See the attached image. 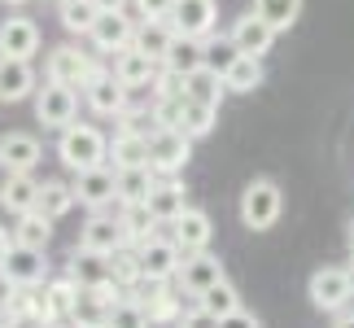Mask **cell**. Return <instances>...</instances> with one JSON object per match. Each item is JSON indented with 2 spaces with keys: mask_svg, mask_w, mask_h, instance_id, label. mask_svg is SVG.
<instances>
[{
  "mask_svg": "<svg viewBox=\"0 0 354 328\" xmlns=\"http://www.w3.org/2000/svg\"><path fill=\"white\" fill-rule=\"evenodd\" d=\"M57 158L66 162L71 171H88V167H101L110 162V140H105L101 127H88V122H71L57 140Z\"/></svg>",
  "mask_w": 354,
  "mask_h": 328,
  "instance_id": "cell-1",
  "label": "cell"
},
{
  "mask_svg": "<svg viewBox=\"0 0 354 328\" xmlns=\"http://www.w3.org/2000/svg\"><path fill=\"white\" fill-rule=\"evenodd\" d=\"M97 75H101V66L92 62L79 44H57V48H48V57H44V79L66 84V88H75V92H84Z\"/></svg>",
  "mask_w": 354,
  "mask_h": 328,
  "instance_id": "cell-2",
  "label": "cell"
},
{
  "mask_svg": "<svg viewBox=\"0 0 354 328\" xmlns=\"http://www.w3.org/2000/svg\"><path fill=\"white\" fill-rule=\"evenodd\" d=\"M280 210H284V197H280L276 180H250V184H245V193H241V224L250 232L276 228Z\"/></svg>",
  "mask_w": 354,
  "mask_h": 328,
  "instance_id": "cell-3",
  "label": "cell"
},
{
  "mask_svg": "<svg viewBox=\"0 0 354 328\" xmlns=\"http://www.w3.org/2000/svg\"><path fill=\"white\" fill-rule=\"evenodd\" d=\"M193 158V136L184 127H153L149 131V167L158 175H180Z\"/></svg>",
  "mask_w": 354,
  "mask_h": 328,
  "instance_id": "cell-4",
  "label": "cell"
},
{
  "mask_svg": "<svg viewBox=\"0 0 354 328\" xmlns=\"http://www.w3.org/2000/svg\"><path fill=\"white\" fill-rule=\"evenodd\" d=\"M122 284L110 280V284H101V289H84L79 293V302L71 307V328H110V316H114V302H122Z\"/></svg>",
  "mask_w": 354,
  "mask_h": 328,
  "instance_id": "cell-5",
  "label": "cell"
},
{
  "mask_svg": "<svg viewBox=\"0 0 354 328\" xmlns=\"http://www.w3.org/2000/svg\"><path fill=\"white\" fill-rule=\"evenodd\" d=\"M79 114V97H75V88H66V84H53V79H44V88H35V118L44 122V127H57L66 131Z\"/></svg>",
  "mask_w": 354,
  "mask_h": 328,
  "instance_id": "cell-6",
  "label": "cell"
},
{
  "mask_svg": "<svg viewBox=\"0 0 354 328\" xmlns=\"http://www.w3.org/2000/svg\"><path fill=\"white\" fill-rule=\"evenodd\" d=\"M75 197L79 206H92V210H105L110 201H118V167L114 162H101V167H88V171H75Z\"/></svg>",
  "mask_w": 354,
  "mask_h": 328,
  "instance_id": "cell-7",
  "label": "cell"
},
{
  "mask_svg": "<svg viewBox=\"0 0 354 328\" xmlns=\"http://www.w3.org/2000/svg\"><path fill=\"white\" fill-rule=\"evenodd\" d=\"M306 298H310L315 311H346V302L354 298L350 271L346 267H319L315 276L306 280Z\"/></svg>",
  "mask_w": 354,
  "mask_h": 328,
  "instance_id": "cell-8",
  "label": "cell"
},
{
  "mask_svg": "<svg viewBox=\"0 0 354 328\" xmlns=\"http://www.w3.org/2000/svg\"><path fill=\"white\" fill-rule=\"evenodd\" d=\"M79 245H88V250H101V254H118L127 250V228H122V215L114 210H92L84 232H79Z\"/></svg>",
  "mask_w": 354,
  "mask_h": 328,
  "instance_id": "cell-9",
  "label": "cell"
},
{
  "mask_svg": "<svg viewBox=\"0 0 354 328\" xmlns=\"http://www.w3.org/2000/svg\"><path fill=\"white\" fill-rule=\"evenodd\" d=\"M66 276H71L79 289H101V284L114 280V254H101V250L79 245V250L71 254V263H66Z\"/></svg>",
  "mask_w": 354,
  "mask_h": 328,
  "instance_id": "cell-10",
  "label": "cell"
},
{
  "mask_svg": "<svg viewBox=\"0 0 354 328\" xmlns=\"http://www.w3.org/2000/svg\"><path fill=\"white\" fill-rule=\"evenodd\" d=\"M136 254H140V271L153 280H175L184 267V250L167 237H149L145 245H136Z\"/></svg>",
  "mask_w": 354,
  "mask_h": 328,
  "instance_id": "cell-11",
  "label": "cell"
},
{
  "mask_svg": "<svg viewBox=\"0 0 354 328\" xmlns=\"http://www.w3.org/2000/svg\"><path fill=\"white\" fill-rule=\"evenodd\" d=\"M84 92H88V105L97 109V114H105V118H118L122 109L131 105V88L122 84V79H118L114 71H105V66H101V75L92 79V84H88Z\"/></svg>",
  "mask_w": 354,
  "mask_h": 328,
  "instance_id": "cell-12",
  "label": "cell"
},
{
  "mask_svg": "<svg viewBox=\"0 0 354 328\" xmlns=\"http://www.w3.org/2000/svg\"><path fill=\"white\" fill-rule=\"evenodd\" d=\"M227 35H232V44L245 53V57H267L280 31H276L271 22H263V18L250 9V13H241V18L232 22V31H227Z\"/></svg>",
  "mask_w": 354,
  "mask_h": 328,
  "instance_id": "cell-13",
  "label": "cell"
},
{
  "mask_svg": "<svg viewBox=\"0 0 354 328\" xmlns=\"http://www.w3.org/2000/svg\"><path fill=\"white\" fill-rule=\"evenodd\" d=\"M88 39H92V48H97V53L114 57V53H122V48L136 44V22L127 18V9H122V13H101Z\"/></svg>",
  "mask_w": 354,
  "mask_h": 328,
  "instance_id": "cell-14",
  "label": "cell"
},
{
  "mask_svg": "<svg viewBox=\"0 0 354 328\" xmlns=\"http://www.w3.org/2000/svg\"><path fill=\"white\" fill-rule=\"evenodd\" d=\"M180 289L184 293H193V298H201L210 289V284H219V280H227L223 276V263L214 258L210 250H201V254H184V267H180Z\"/></svg>",
  "mask_w": 354,
  "mask_h": 328,
  "instance_id": "cell-15",
  "label": "cell"
},
{
  "mask_svg": "<svg viewBox=\"0 0 354 328\" xmlns=\"http://www.w3.org/2000/svg\"><path fill=\"white\" fill-rule=\"evenodd\" d=\"M214 18H219V9H214V0H175V9H171V26H175V35H197V39H206L214 31Z\"/></svg>",
  "mask_w": 354,
  "mask_h": 328,
  "instance_id": "cell-16",
  "label": "cell"
},
{
  "mask_svg": "<svg viewBox=\"0 0 354 328\" xmlns=\"http://www.w3.org/2000/svg\"><path fill=\"white\" fill-rule=\"evenodd\" d=\"M39 53V26L31 18H5L0 22V57H26L31 62Z\"/></svg>",
  "mask_w": 354,
  "mask_h": 328,
  "instance_id": "cell-17",
  "label": "cell"
},
{
  "mask_svg": "<svg viewBox=\"0 0 354 328\" xmlns=\"http://www.w3.org/2000/svg\"><path fill=\"white\" fill-rule=\"evenodd\" d=\"M171 232H175V245H180L184 254H201L210 245V237H214V228H210V215L206 210H197V206H188L180 219L171 224Z\"/></svg>",
  "mask_w": 354,
  "mask_h": 328,
  "instance_id": "cell-18",
  "label": "cell"
},
{
  "mask_svg": "<svg viewBox=\"0 0 354 328\" xmlns=\"http://www.w3.org/2000/svg\"><path fill=\"white\" fill-rule=\"evenodd\" d=\"M0 206L9 215H31L39 206V184L31 171H9L5 184H0Z\"/></svg>",
  "mask_w": 354,
  "mask_h": 328,
  "instance_id": "cell-19",
  "label": "cell"
},
{
  "mask_svg": "<svg viewBox=\"0 0 354 328\" xmlns=\"http://www.w3.org/2000/svg\"><path fill=\"white\" fill-rule=\"evenodd\" d=\"M35 92V66L26 57H0V101H26Z\"/></svg>",
  "mask_w": 354,
  "mask_h": 328,
  "instance_id": "cell-20",
  "label": "cell"
},
{
  "mask_svg": "<svg viewBox=\"0 0 354 328\" xmlns=\"http://www.w3.org/2000/svg\"><path fill=\"white\" fill-rule=\"evenodd\" d=\"M110 71L136 92V88H153V79H158L162 66L153 57H145L140 48H122V53H114V66H110Z\"/></svg>",
  "mask_w": 354,
  "mask_h": 328,
  "instance_id": "cell-21",
  "label": "cell"
},
{
  "mask_svg": "<svg viewBox=\"0 0 354 328\" xmlns=\"http://www.w3.org/2000/svg\"><path fill=\"white\" fill-rule=\"evenodd\" d=\"M171 44H175V26L167 18H140V22H136V44L131 48H140L145 57H153L158 66L167 62Z\"/></svg>",
  "mask_w": 354,
  "mask_h": 328,
  "instance_id": "cell-22",
  "label": "cell"
},
{
  "mask_svg": "<svg viewBox=\"0 0 354 328\" xmlns=\"http://www.w3.org/2000/svg\"><path fill=\"white\" fill-rule=\"evenodd\" d=\"M149 210H153V219L158 224H175L184 210H188V188L175 180V175H162L158 180V188H153V197H149Z\"/></svg>",
  "mask_w": 354,
  "mask_h": 328,
  "instance_id": "cell-23",
  "label": "cell"
},
{
  "mask_svg": "<svg viewBox=\"0 0 354 328\" xmlns=\"http://www.w3.org/2000/svg\"><path fill=\"white\" fill-rule=\"evenodd\" d=\"M0 267H5V276L18 284V289H22V284H39V280H44V250H31V245L13 241V250L5 254Z\"/></svg>",
  "mask_w": 354,
  "mask_h": 328,
  "instance_id": "cell-24",
  "label": "cell"
},
{
  "mask_svg": "<svg viewBox=\"0 0 354 328\" xmlns=\"http://www.w3.org/2000/svg\"><path fill=\"white\" fill-rule=\"evenodd\" d=\"M39 162V140L31 131H5L0 136V167L5 171H31Z\"/></svg>",
  "mask_w": 354,
  "mask_h": 328,
  "instance_id": "cell-25",
  "label": "cell"
},
{
  "mask_svg": "<svg viewBox=\"0 0 354 328\" xmlns=\"http://www.w3.org/2000/svg\"><path fill=\"white\" fill-rule=\"evenodd\" d=\"M110 162L118 171H127V167H149V131H114V140H110Z\"/></svg>",
  "mask_w": 354,
  "mask_h": 328,
  "instance_id": "cell-26",
  "label": "cell"
},
{
  "mask_svg": "<svg viewBox=\"0 0 354 328\" xmlns=\"http://www.w3.org/2000/svg\"><path fill=\"white\" fill-rule=\"evenodd\" d=\"M158 188V171L153 167H127L118 171V206H140L153 197Z\"/></svg>",
  "mask_w": 354,
  "mask_h": 328,
  "instance_id": "cell-27",
  "label": "cell"
},
{
  "mask_svg": "<svg viewBox=\"0 0 354 328\" xmlns=\"http://www.w3.org/2000/svg\"><path fill=\"white\" fill-rule=\"evenodd\" d=\"M167 71H175V75H193V71H201L206 66V39H197V35H175V44H171V53H167Z\"/></svg>",
  "mask_w": 354,
  "mask_h": 328,
  "instance_id": "cell-28",
  "label": "cell"
},
{
  "mask_svg": "<svg viewBox=\"0 0 354 328\" xmlns=\"http://www.w3.org/2000/svg\"><path fill=\"white\" fill-rule=\"evenodd\" d=\"M184 92H188V101H201V105H214V109H219L227 84H223V75L214 71V66H201V71L184 75Z\"/></svg>",
  "mask_w": 354,
  "mask_h": 328,
  "instance_id": "cell-29",
  "label": "cell"
},
{
  "mask_svg": "<svg viewBox=\"0 0 354 328\" xmlns=\"http://www.w3.org/2000/svg\"><path fill=\"white\" fill-rule=\"evenodd\" d=\"M57 18L71 35H92L101 9H97V0H57Z\"/></svg>",
  "mask_w": 354,
  "mask_h": 328,
  "instance_id": "cell-30",
  "label": "cell"
},
{
  "mask_svg": "<svg viewBox=\"0 0 354 328\" xmlns=\"http://www.w3.org/2000/svg\"><path fill=\"white\" fill-rule=\"evenodd\" d=\"M53 224H57V219H48L44 210L18 215V228H13V241H18V245H31V250H48V241H53Z\"/></svg>",
  "mask_w": 354,
  "mask_h": 328,
  "instance_id": "cell-31",
  "label": "cell"
},
{
  "mask_svg": "<svg viewBox=\"0 0 354 328\" xmlns=\"http://www.w3.org/2000/svg\"><path fill=\"white\" fill-rule=\"evenodd\" d=\"M79 206V197H75V184H62V180H44L39 184V206L35 210H44L48 219H62V215H71Z\"/></svg>",
  "mask_w": 354,
  "mask_h": 328,
  "instance_id": "cell-32",
  "label": "cell"
},
{
  "mask_svg": "<svg viewBox=\"0 0 354 328\" xmlns=\"http://www.w3.org/2000/svg\"><path fill=\"white\" fill-rule=\"evenodd\" d=\"M223 84L227 92H254V88H263V57H241L223 71Z\"/></svg>",
  "mask_w": 354,
  "mask_h": 328,
  "instance_id": "cell-33",
  "label": "cell"
},
{
  "mask_svg": "<svg viewBox=\"0 0 354 328\" xmlns=\"http://www.w3.org/2000/svg\"><path fill=\"white\" fill-rule=\"evenodd\" d=\"M254 13L263 22H271L276 31H289V26L302 18V0H254Z\"/></svg>",
  "mask_w": 354,
  "mask_h": 328,
  "instance_id": "cell-34",
  "label": "cell"
},
{
  "mask_svg": "<svg viewBox=\"0 0 354 328\" xmlns=\"http://www.w3.org/2000/svg\"><path fill=\"white\" fill-rule=\"evenodd\" d=\"M197 307H206L210 316H232V311H241V293H236V284L232 280H219V284H210L206 293L197 298Z\"/></svg>",
  "mask_w": 354,
  "mask_h": 328,
  "instance_id": "cell-35",
  "label": "cell"
},
{
  "mask_svg": "<svg viewBox=\"0 0 354 328\" xmlns=\"http://www.w3.org/2000/svg\"><path fill=\"white\" fill-rule=\"evenodd\" d=\"M122 228H127V241L131 245H145L149 237H153V228H158V219L153 210H149V201H140V206H122Z\"/></svg>",
  "mask_w": 354,
  "mask_h": 328,
  "instance_id": "cell-36",
  "label": "cell"
},
{
  "mask_svg": "<svg viewBox=\"0 0 354 328\" xmlns=\"http://www.w3.org/2000/svg\"><path fill=\"white\" fill-rule=\"evenodd\" d=\"M145 311H149V320L153 324H180V316H184V302L175 298V289L171 284H162V289L145 302Z\"/></svg>",
  "mask_w": 354,
  "mask_h": 328,
  "instance_id": "cell-37",
  "label": "cell"
},
{
  "mask_svg": "<svg viewBox=\"0 0 354 328\" xmlns=\"http://www.w3.org/2000/svg\"><path fill=\"white\" fill-rule=\"evenodd\" d=\"M214 118H219V109L214 105H201V101H188V109H184V131L193 136H210L214 131Z\"/></svg>",
  "mask_w": 354,
  "mask_h": 328,
  "instance_id": "cell-38",
  "label": "cell"
},
{
  "mask_svg": "<svg viewBox=\"0 0 354 328\" xmlns=\"http://www.w3.org/2000/svg\"><path fill=\"white\" fill-rule=\"evenodd\" d=\"M153 320H149L145 302H136V298H122V302H114V316H110V328H149Z\"/></svg>",
  "mask_w": 354,
  "mask_h": 328,
  "instance_id": "cell-39",
  "label": "cell"
},
{
  "mask_svg": "<svg viewBox=\"0 0 354 328\" xmlns=\"http://www.w3.org/2000/svg\"><path fill=\"white\" fill-rule=\"evenodd\" d=\"M79 293H84V289H79V284H75L71 276H66V280H53V284H44V298H48V307L57 311V316H71V307L79 302Z\"/></svg>",
  "mask_w": 354,
  "mask_h": 328,
  "instance_id": "cell-40",
  "label": "cell"
},
{
  "mask_svg": "<svg viewBox=\"0 0 354 328\" xmlns=\"http://www.w3.org/2000/svg\"><path fill=\"white\" fill-rule=\"evenodd\" d=\"M188 97H153V127H184Z\"/></svg>",
  "mask_w": 354,
  "mask_h": 328,
  "instance_id": "cell-41",
  "label": "cell"
},
{
  "mask_svg": "<svg viewBox=\"0 0 354 328\" xmlns=\"http://www.w3.org/2000/svg\"><path fill=\"white\" fill-rule=\"evenodd\" d=\"M241 57V48L232 44V35H219V39H214V35H206V66H214V71H227V66H232Z\"/></svg>",
  "mask_w": 354,
  "mask_h": 328,
  "instance_id": "cell-42",
  "label": "cell"
},
{
  "mask_svg": "<svg viewBox=\"0 0 354 328\" xmlns=\"http://www.w3.org/2000/svg\"><path fill=\"white\" fill-rule=\"evenodd\" d=\"M175 328H219V316H210L206 307H193V311H184V316H180Z\"/></svg>",
  "mask_w": 354,
  "mask_h": 328,
  "instance_id": "cell-43",
  "label": "cell"
},
{
  "mask_svg": "<svg viewBox=\"0 0 354 328\" xmlns=\"http://www.w3.org/2000/svg\"><path fill=\"white\" fill-rule=\"evenodd\" d=\"M136 13L140 18H171V9H175V0H131Z\"/></svg>",
  "mask_w": 354,
  "mask_h": 328,
  "instance_id": "cell-44",
  "label": "cell"
},
{
  "mask_svg": "<svg viewBox=\"0 0 354 328\" xmlns=\"http://www.w3.org/2000/svg\"><path fill=\"white\" fill-rule=\"evenodd\" d=\"M219 328H263V320L250 316V311H232V316H223Z\"/></svg>",
  "mask_w": 354,
  "mask_h": 328,
  "instance_id": "cell-45",
  "label": "cell"
},
{
  "mask_svg": "<svg viewBox=\"0 0 354 328\" xmlns=\"http://www.w3.org/2000/svg\"><path fill=\"white\" fill-rule=\"evenodd\" d=\"M13 289H18V284H13V280L5 276V267H0V311H9V302H13Z\"/></svg>",
  "mask_w": 354,
  "mask_h": 328,
  "instance_id": "cell-46",
  "label": "cell"
},
{
  "mask_svg": "<svg viewBox=\"0 0 354 328\" xmlns=\"http://www.w3.org/2000/svg\"><path fill=\"white\" fill-rule=\"evenodd\" d=\"M127 5H131V0H97V9H101V13H122Z\"/></svg>",
  "mask_w": 354,
  "mask_h": 328,
  "instance_id": "cell-47",
  "label": "cell"
},
{
  "mask_svg": "<svg viewBox=\"0 0 354 328\" xmlns=\"http://www.w3.org/2000/svg\"><path fill=\"white\" fill-rule=\"evenodd\" d=\"M9 250H13V232L0 224V263H5V254H9Z\"/></svg>",
  "mask_w": 354,
  "mask_h": 328,
  "instance_id": "cell-48",
  "label": "cell"
},
{
  "mask_svg": "<svg viewBox=\"0 0 354 328\" xmlns=\"http://www.w3.org/2000/svg\"><path fill=\"white\" fill-rule=\"evenodd\" d=\"M333 328H354V311H337V320H333Z\"/></svg>",
  "mask_w": 354,
  "mask_h": 328,
  "instance_id": "cell-49",
  "label": "cell"
},
{
  "mask_svg": "<svg viewBox=\"0 0 354 328\" xmlns=\"http://www.w3.org/2000/svg\"><path fill=\"white\" fill-rule=\"evenodd\" d=\"M346 241H350V258H354V224H350V237Z\"/></svg>",
  "mask_w": 354,
  "mask_h": 328,
  "instance_id": "cell-50",
  "label": "cell"
},
{
  "mask_svg": "<svg viewBox=\"0 0 354 328\" xmlns=\"http://www.w3.org/2000/svg\"><path fill=\"white\" fill-rule=\"evenodd\" d=\"M0 328H9V311H0Z\"/></svg>",
  "mask_w": 354,
  "mask_h": 328,
  "instance_id": "cell-51",
  "label": "cell"
},
{
  "mask_svg": "<svg viewBox=\"0 0 354 328\" xmlns=\"http://www.w3.org/2000/svg\"><path fill=\"white\" fill-rule=\"evenodd\" d=\"M346 271H350V289H354V258H350V267H346Z\"/></svg>",
  "mask_w": 354,
  "mask_h": 328,
  "instance_id": "cell-52",
  "label": "cell"
},
{
  "mask_svg": "<svg viewBox=\"0 0 354 328\" xmlns=\"http://www.w3.org/2000/svg\"><path fill=\"white\" fill-rule=\"evenodd\" d=\"M0 5H26V0H0Z\"/></svg>",
  "mask_w": 354,
  "mask_h": 328,
  "instance_id": "cell-53",
  "label": "cell"
}]
</instances>
